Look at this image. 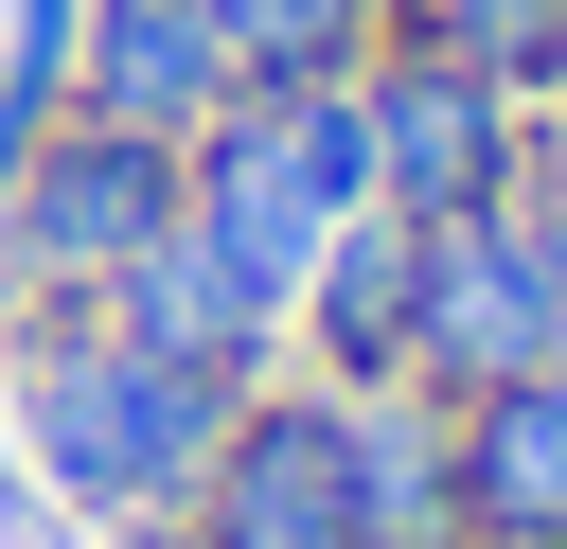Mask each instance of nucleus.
I'll use <instances>...</instances> for the list:
<instances>
[{"label": "nucleus", "instance_id": "f257e3e1", "mask_svg": "<svg viewBox=\"0 0 567 549\" xmlns=\"http://www.w3.org/2000/svg\"><path fill=\"white\" fill-rule=\"evenodd\" d=\"M230 407H248V390L142 354L124 319H0V443L35 460V496H53L89 549H177Z\"/></svg>", "mask_w": 567, "mask_h": 549}, {"label": "nucleus", "instance_id": "f03ea898", "mask_svg": "<svg viewBox=\"0 0 567 549\" xmlns=\"http://www.w3.org/2000/svg\"><path fill=\"white\" fill-rule=\"evenodd\" d=\"M177 213H195L248 283H284V301H301L319 230H337V213H372V124H354V71H319V89H230V106L177 142Z\"/></svg>", "mask_w": 567, "mask_h": 549}, {"label": "nucleus", "instance_id": "7ed1b4c3", "mask_svg": "<svg viewBox=\"0 0 567 549\" xmlns=\"http://www.w3.org/2000/svg\"><path fill=\"white\" fill-rule=\"evenodd\" d=\"M177 213V142L53 106V142L0 177V319H106L124 248Z\"/></svg>", "mask_w": 567, "mask_h": 549}, {"label": "nucleus", "instance_id": "20e7f679", "mask_svg": "<svg viewBox=\"0 0 567 549\" xmlns=\"http://www.w3.org/2000/svg\"><path fill=\"white\" fill-rule=\"evenodd\" d=\"M514 372H567V266H549V230H532L514 195L425 213V266H408V390L478 407V390H514Z\"/></svg>", "mask_w": 567, "mask_h": 549}, {"label": "nucleus", "instance_id": "39448f33", "mask_svg": "<svg viewBox=\"0 0 567 549\" xmlns=\"http://www.w3.org/2000/svg\"><path fill=\"white\" fill-rule=\"evenodd\" d=\"M354 124H372V195L390 213H478V195H532V159H549V106L496 89L443 35H372L354 53Z\"/></svg>", "mask_w": 567, "mask_h": 549}, {"label": "nucleus", "instance_id": "423d86ee", "mask_svg": "<svg viewBox=\"0 0 567 549\" xmlns=\"http://www.w3.org/2000/svg\"><path fill=\"white\" fill-rule=\"evenodd\" d=\"M177 549H354V514H337V390H319V372H266V390L230 407Z\"/></svg>", "mask_w": 567, "mask_h": 549}, {"label": "nucleus", "instance_id": "0eeeda50", "mask_svg": "<svg viewBox=\"0 0 567 549\" xmlns=\"http://www.w3.org/2000/svg\"><path fill=\"white\" fill-rule=\"evenodd\" d=\"M106 319L142 336V354H177V372H213V390H266L284 372V283H248L195 213H159L142 248H124V283H106Z\"/></svg>", "mask_w": 567, "mask_h": 549}, {"label": "nucleus", "instance_id": "6e6552de", "mask_svg": "<svg viewBox=\"0 0 567 549\" xmlns=\"http://www.w3.org/2000/svg\"><path fill=\"white\" fill-rule=\"evenodd\" d=\"M408 266H425V213H337L319 230V266H301V301H284V372H319V390H390L408 372Z\"/></svg>", "mask_w": 567, "mask_h": 549}, {"label": "nucleus", "instance_id": "1a4fd4ad", "mask_svg": "<svg viewBox=\"0 0 567 549\" xmlns=\"http://www.w3.org/2000/svg\"><path fill=\"white\" fill-rule=\"evenodd\" d=\"M230 89H248V71H230L213 0H89V18H71V106H89V124L195 142V124L230 106Z\"/></svg>", "mask_w": 567, "mask_h": 549}, {"label": "nucleus", "instance_id": "9d476101", "mask_svg": "<svg viewBox=\"0 0 567 549\" xmlns=\"http://www.w3.org/2000/svg\"><path fill=\"white\" fill-rule=\"evenodd\" d=\"M337 514L354 549H478L461 531V407L443 390H337Z\"/></svg>", "mask_w": 567, "mask_h": 549}, {"label": "nucleus", "instance_id": "9b49d317", "mask_svg": "<svg viewBox=\"0 0 567 549\" xmlns=\"http://www.w3.org/2000/svg\"><path fill=\"white\" fill-rule=\"evenodd\" d=\"M461 531L478 549H567V372H514L461 407Z\"/></svg>", "mask_w": 567, "mask_h": 549}, {"label": "nucleus", "instance_id": "f8f14e48", "mask_svg": "<svg viewBox=\"0 0 567 549\" xmlns=\"http://www.w3.org/2000/svg\"><path fill=\"white\" fill-rule=\"evenodd\" d=\"M213 35H230L248 89H319V71H354L390 35V0H213Z\"/></svg>", "mask_w": 567, "mask_h": 549}, {"label": "nucleus", "instance_id": "ddd939ff", "mask_svg": "<svg viewBox=\"0 0 567 549\" xmlns=\"http://www.w3.org/2000/svg\"><path fill=\"white\" fill-rule=\"evenodd\" d=\"M390 35H443V53H478L496 89H567V0H390Z\"/></svg>", "mask_w": 567, "mask_h": 549}, {"label": "nucleus", "instance_id": "4468645a", "mask_svg": "<svg viewBox=\"0 0 567 549\" xmlns=\"http://www.w3.org/2000/svg\"><path fill=\"white\" fill-rule=\"evenodd\" d=\"M514 213H532V230H549V266H567V142L532 159V195H514Z\"/></svg>", "mask_w": 567, "mask_h": 549}, {"label": "nucleus", "instance_id": "2eb2a0df", "mask_svg": "<svg viewBox=\"0 0 567 549\" xmlns=\"http://www.w3.org/2000/svg\"><path fill=\"white\" fill-rule=\"evenodd\" d=\"M549 142H567V89H549Z\"/></svg>", "mask_w": 567, "mask_h": 549}]
</instances>
